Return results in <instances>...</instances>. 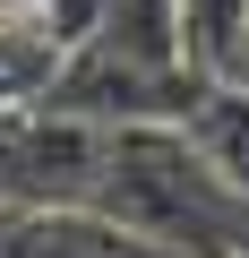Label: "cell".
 <instances>
[{
    "instance_id": "cell-1",
    "label": "cell",
    "mask_w": 249,
    "mask_h": 258,
    "mask_svg": "<svg viewBox=\"0 0 249 258\" xmlns=\"http://www.w3.org/2000/svg\"><path fill=\"white\" fill-rule=\"evenodd\" d=\"M9 258H172V249L112 224L103 207H18L9 215Z\"/></svg>"
},
{
    "instance_id": "cell-4",
    "label": "cell",
    "mask_w": 249,
    "mask_h": 258,
    "mask_svg": "<svg viewBox=\"0 0 249 258\" xmlns=\"http://www.w3.org/2000/svg\"><path fill=\"white\" fill-rule=\"evenodd\" d=\"M9 215H18V207H0V258H9Z\"/></svg>"
},
{
    "instance_id": "cell-2",
    "label": "cell",
    "mask_w": 249,
    "mask_h": 258,
    "mask_svg": "<svg viewBox=\"0 0 249 258\" xmlns=\"http://www.w3.org/2000/svg\"><path fill=\"white\" fill-rule=\"evenodd\" d=\"M181 138L206 155L215 181H232L249 198V78H206L198 103L181 112Z\"/></svg>"
},
{
    "instance_id": "cell-3",
    "label": "cell",
    "mask_w": 249,
    "mask_h": 258,
    "mask_svg": "<svg viewBox=\"0 0 249 258\" xmlns=\"http://www.w3.org/2000/svg\"><path fill=\"white\" fill-rule=\"evenodd\" d=\"M43 18H52V0H0V26H26V35H43Z\"/></svg>"
}]
</instances>
